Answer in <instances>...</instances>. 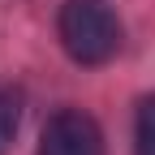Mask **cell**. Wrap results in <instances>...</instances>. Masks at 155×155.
<instances>
[{
	"label": "cell",
	"mask_w": 155,
	"mask_h": 155,
	"mask_svg": "<svg viewBox=\"0 0 155 155\" xmlns=\"http://www.w3.org/2000/svg\"><path fill=\"white\" fill-rule=\"evenodd\" d=\"M134 155H155V95H142L134 108Z\"/></svg>",
	"instance_id": "4"
},
{
	"label": "cell",
	"mask_w": 155,
	"mask_h": 155,
	"mask_svg": "<svg viewBox=\"0 0 155 155\" xmlns=\"http://www.w3.org/2000/svg\"><path fill=\"white\" fill-rule=\"evenodd\" d=\"M17 125H22V91L0 82V155H5L17 138Z\"/></svg>",
	"instance_id": "3"
},
{
	"label": "cell",
	"mask_w": 155,
	"mask_h": 155,
	"mask_svg": "<svg viewBox=\"0 0 155 155\" xmlns=\"http://www.w3.org/2000/svg\"><path fill=\"white\" fill-rule=\"evenodd\" d=\"M39 155H108L104 151V129L91 112L82 108H61L48 116L39 134Z\"/></svg>",
	"instance_id": "2"
},
{
	"label": "cell",
	"mask_w": 155,
	"mask_h": 155,
	"mask_svg": "<svg viewBox=\"0 0 155 155\" xmlns=\"http://www.w3.org/2000/svg\"><path fill=\"white\" fill-rule=\"evenodd\" d=\"M56 35L73 65L99 69L121 52V17L104 0H65L56 13Z\"/></svg>",
	"instance_id": "1"
}]
</instances>
